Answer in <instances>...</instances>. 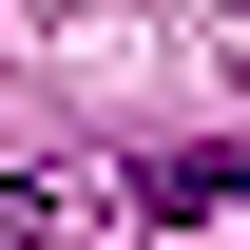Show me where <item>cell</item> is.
Segmentation results:
<instances>
[{
	"label": "cell",
	"mask_w": 250,
	"mask_h": 250,
	"mask_svg": "<svg viewBox=\"0 0 250 250\" xmlns=\"http://www.w3.org/2000/svg\"><path fill=\"white\" fill-rule=\"evenodd\" d=\"M116 212H154V231H212V212H250V135H212V154H135V192Z\"/></svg>",
	"instance_id": "cell-1"
}]
</instances>
